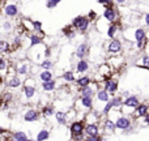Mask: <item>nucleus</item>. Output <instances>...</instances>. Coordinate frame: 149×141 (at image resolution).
<instances>
[{
  "instance_id": "obj_1",
  "label": "nucleus",
  "mask_w": 149,
  "mask_h": 141,
  "mask_svg": "<svg viewBox=\"0 0 149 141\" xmlns=\"http://www.w3.org/2000/svg\"><path fill=\"white\" fill-rule=\"evenodd\" d=\"M122 34H123V37L127 41L132 42V43H139V42L148 39V30H145L143 26H135V28L123 29Z\"/></svg>"
},
{
  "instance_id": "obj_2",
  "label": "nucleus",
  "mask_w": 149,
  "mask_h": 141,
  "mask_svg": "<svg viewBox=\"0 0 149 141\" xmlns=\"http://www.w3.org/2000/svg\"><path fill=\"white\" fill-rule=\"evenodd\" d=\"M15 64V71H16V74L22 78H26V77L30 76L31 73V69H33V62L28 58H24V59H18Z\"/></svg>"
},
{
  "instance_id": "obj_3",
  "label": "nucleus",
  "mask_w": 149,
  "mask_h": 141,
  "mask_svg": "<svg viewBox=\"0 0 149 141\" xmlns=\"http://www.w3.org/2000/svg\"><path fill=\"white\" fill-rule=\"evenodd\" d=\"M110 99H111V94L103 86H101L94 97V110L102 114V110L110 102Z\"/></svg>"
},
{
  "instance_id": "obj_4",
  "label": "nucleus",
  "mask_w": 149,
  "mask_h": 141,
  "mask_svg": "<svg viewBox=\"0 0 149 141\" xmlns=\"http://www.w3.org/2000/svg\"><path fill=\"white\" fill-rule=\"evenodd\" d=\"M140 98L137 97V95H134V94H130L128 97L124 98L123 101V105H122V114H126V115H130L132 116V114L135 113V110H136V107L140 105Z\"/></svg>"
},
{
  "instance_id": "obj_5",
  "label": "nucleus",
  "mask_w": 149,
  "mask_h": 141,
  "mask_svg": "<svg viewBox=\"0 0 149 141\" xmlns=\"http://www.w3.org/2000/svg\"><path fill=\"white\" fill-rule=\"evenodd\" d=\"M106 54L107 56H119L123 54V42L120 41V38H114L107 42Z\"/></svg>"
},
{
  "instance_id": "obj_6",
  "label": "nucleus",
  "mask_w": 149,
  "mask_h": 141,
  "mask_svg": "<svg viewBox=\"0 0 149 141\" xmlns=\"http://www.w3.org/2000/svg\"><path fill=\"white\" fill-rule=\"evenodd\" d=\"M102 17L105 18L107 22L110 24H115L119 22L122 18L120 10H119V7H115V5H111V7H106L102 12Z\"/></svg>"
},
{
  "instance_id": "obj_7",
  "label": "nucleus",
  "mask_w": 149,
  "mask_h": 141,
  "mask_svg": "<svg viewBox=\"0 0 149 141\" xmlns=\"http://www.w3.org/2000/svg\"><path fill=\"white\" fill-rule=\"evenodd\" d=\"M21 95H22V99L21 102H26L30 103L38 97V89L34 85H24L21 88Z\"/></svg>"
},
{
  "instance_id": "obj_8",
  "label": "nucleus",
  "mask_w": 149,
  "mask_h": 141,
  "mask_svg": "<svg viewBox=\"0 0 149 141\" xmlns=\"http://www.w3.org/2000/svg\"><path fill=\"white\" fill-rule=\"evenodd\" d=\"M85 120H73L70 126V131L71 135L74 139H81L84 136V131H85Z\"/></svg>"
},
{
  "instance_id": "obj_9",
  "label": "nucleus",
  "mask_w": 149,
  "mask_h": 141,
  "mask_svg": "<svg viewBox=\"0 0 149 141\" xmlns=\"http://www.w3.org/2000/svg\"><path fill=\"white\" fill-rule=\"evenodd\" d=\"M24 80L25 78L17 76V74H8L7 78L3 80V81L5 82V85H7V88L9 90L10 89L16 90V89H20V88L24 86Z\"/></svg>"
},
{
  "instance_id": "obj_10",
  "label": "nucleus",
  "mask_w": 149,
  "mask_h": 141,
  "mask_svg": "<svg viewBox=\"0 0 149 141\" xmlns=\"http://www.w3.org/2000/svg\"><path fill=\"white\" fill-rule=\"evenodd\" d=\"M3 15L7 18H15L20 15V9H18V5L13 1H7L5 4H3Z\"/></svg>"
},
{
  "instance_id": "obj_11",
  "label": "nucleus",
  "mask_w": 149,
  "mask_h": 141,
  "mask_svg": "<svg viewBox=\"0 0 149 141\" xmlns=\"http://www.w3.org/2000/svg\"><path fill=\"white\" fill-rule=\"evenodd\" d=\"M102 86L105 88L109 93H110L111 97H114V95H116L118 89H119V78L118 77H115V76L109 77V78L105 80V82H103Z\"/></svg>"
},
{
  "instance_id": "obj_12",
  "label": "nucleus",
  "mask_w": 149,
  "mask_h": 141,
  "mask_svg": "<svg viewBox=\"0 0 149 141\" xmlns=\"http://www.w3.org/2000/svg\"><path fill=\"white\" fill-rule=\"evenodd\" d=\"M115 123H116V128L120 129V131H127V129H130L132 126V120H131V118H130V115L122 114V111H120V114H119V116L116 118Z\"/></svg>"
},
{
  "instance_id": "obj_13",
  "label": "nucleus",
  "mask_w": 149,
  "mask_h": 141,
  "mask_svg": "<svg viewBox=\"0 0 149 141\" xmlns=\"http://www.w3.org/2000/svg\"><path fill=\"white\" fill-rule=\"evenodd\" d=\"M39 114H41V111H38L36 107H29L25 110L22 118L26 123H33V122H37L39 119Z\"/></svg>"
},
{
  "instance_id": "obj_14",
  "label": "nucleus",
  "mask_w": 149,
  "mask_h": 141,
  "mask_svg": "<svg viewBox=\"0 0 149 141\" xmlns=\"http://www.w3.org/2000/svg\"><path fill=\"white\" fill-rule=\"evenodd\" d=\"M122 28H123V26H122L120 21H119V22H115V24H110L107 31H106V37H107L109 39L118 38V34L120 33V31H123V29Z\"/></svg>"
},
{
  "instance_id": "obj_15",
  "label": "nucleus",
  "mask_w": 149,
  "mask_h": 141,
  "mask_svg": "<svg viewBox=\"0 0 149 141\" xmlns=\"http://www.w3.org/2000/svg\"><path fill=\"white\" fill-rule=\"evenodd\" d=\"M89 55V44L86 42H81L77 44L76 50H74V56L77 59H86Z\"/></svg>"
},
{
  "instance_id": "obj_16",
  "label": "nucleus",
  "mask_w": 149,
  "mask_h": 141,
  "mask_svg": "<svg viewBox=\"0 0 149 141\" xmlns=\"http://www.w3.org/2000/svg\"><path fill=\"white\" fill-rule=\"evenodd\" d=\"M90 69V63L88 59H77L76 64H74V72L79 74H86Z\"/></svg>"
},
{
  "instance_id": "obj_17",
  "label": "nucleus",
  "mask_w": 149,
  "mask_h": 141,
  "mask_svg": "<svg viewBox=\"0 0 149 141\" xmlns=\"http://www.w3.org/2000/svg\"><path fill=\"white\" fill-rule=\"evenodd\" d=\"M107 63L113 67L114 71H119L124 64H126V60H124V58L122 56V55H119V56H110Z\"/></svg>"
},
{
  "instance_id": "obj_18",
  "label": "nucleus",
  "mask_w": 149,
  "mask_h": 141,
  "mask_svg": "<svg viewBox=\"0 0 149 141\" xmlns=\"http://www.w3.org/2000/svg\"><path fill=\"white\" fill-rule=\"evenodd\" d=\"M148 113H149V105L148 103H140V105L136 107L135 113L132 114V118L134 119H141V118H144Z\"/></svg>"
},
{
  "instance_id": "obj_19",
  "label": "nucleus",
  "mask_w": 149,
  "mask_h": 141,
  "mask_svg": "<svg viewBox=\"0 0 149 141\" xmlns=\"http://www.w3.org/2000/svg\"><path fill=\"white\" fill-rule=\"evenodd\" d=\"M92 82H93V80H92V77H90L89 74H81L80 77H77V80H76V82H74V85H76L79 89H82V88L89 86Z\"/></svg>"
},
{
  "instance_id": "obj_20",
  "label": "nucleus",
  "mask_w": 149,
  "mask_h": 141,
  "mask_svg": "<svg viewBox=\"0 0 149 141\" xmlns=\"http://www.w3.org/2000/svg\"><path fill=\"white\" fill-rule=\"evenodd\" d=\"M54 78H55L54 72L50 71V69H42V71H39V73H38L39 84H43V82L51 81V80H54Z\"/></svg>"
},
{
  "instance_id": "obj_21",
  "label": "nucleus",
  "mask_w": 149,
  "mask_h": 141,
  "mask_svg": "<svg viewBox=\"0 0 149 141\" xmlns=\"http://www.w3.org/2000/svg\"><path fill=\"white\" fill-rule=\"evenodd\" d=\"M58 88H59V84H58V81L55 78L51 80V81L41 84V89L43 90V93H52L55 90H58Z\"/></svg>"
},
{
  "instance_id": "obj_22",
  "label": "nucleus",
  "mask_w": 149,
  "mask_h": 141,
  "mask_svg": "<svg viewBox=\"0 0 149 141\" xmlns=\"http://www.w3.org/2000/svg\"><path fill=\"white\" fill-rule=\"evenodd\" d=\"M62 80L65 82L67 85L70 84H74L77 80V76H76V72H73L72 69H68V71H64L62 73Z\"/></svg>"
},
{
  "instance_id": "obj_23",
  "label": "nucleus",
  "mask_w": 149,
  "mask_h": 141,
  "mask_svg": "<svg viewBox=\"0 0 149 141\" xmlns=\"http://www.w3.org/2000/svg\"><path fill=\"white\" fill-rule=\"evenodd\" d=\"M85 135L86 136H100V126L97 123H88L85 126Z\"/></svg>"
},
{
  "instance_id": "obj_24",
  "label": "nucleus",
  "mask_w": 149,
  "mask_h": 141,
  "mask_svg": "<svg viewBox=\"0 0 149 141\" xmlns=\"http://www.w3.org/2000/svg\"><path fill=\"white\" fill-rule=\"evenodd\" d=\"M135 65H136V67H139V68H143V69L149 71V54H148V52L140 55L139 59H137L136 63H135Z\"/></svg>"
},
{
  "instance_id": "obj_25",
  "label": "nucleus",
  "mask_w": 149,
  "mask_h": 141,
  "mask_svg": "<svg viewBox=\"0 0 149 141\" xmlns=\"http://www.w3.org/2000/svg\"><path fill=\"white\" fill-rule=\"evenodd\" d=\"M33 24H34V20H31V18H21L20 20V25L22 26V29L26 31L28 34H30V33H34V26H33Z\"/></svg>"
},
{
  "instance_id": "obj_26",
  "label": "nucleus",
  "mask_w": 149,
  "mask_h": 141,
  "mask_svg": "<svg viewBox=\"0 0 149 141\" xmlns=\"http://www.w3.org/2000/svg\"><path fill=\"white\" fill-rule=\"evenodd\" d=\"M116 123L114 120H111L110 118H106L105 122H103V131L106 133H114L116 131Z\"/></svg>"
},
{
  "instance_id": "obj_27",
  "label": "nucleus",
  "mask_w": 149,
  "mask_h": 141,
  "mask_svg": "<svg viewBox=\"0 0 149 141\" xmlns=\"http://www.w3.org/2000/svg\"><path fill=\"white\" fill-rule=\"evenodd\" d=\"M56 110H55V105L52 103H49V105H43L41 108V114L42 116H46V118H50V116L55 115Z\"/></svg>"
},
{
  "instance_id": "obj_28",
  "label": "nucleus",
  "mask_w": 149,
  "mask_h": 141,
  "mask_svg": "<svg viewBox=\"0 0 149 141\" xmlns=\"http://www.w3.org/2000/svg\"><path fill=\"white\" fill-rule=\"evenodd\" d=\"M12 43L8 42L7 39H1L0 41V52H1V56H5V55L10 54L12 52Z\"/></svg>"
},
{
  "instance_id": "obj_29",
  "label": "nucleus",
  "mask_w": 149,
  "mask_h": 141,
  "mask_svg": "<svg viewBox=\"0 0 149 141\" xmlns=\"http://www.w3.org/2000/svg\"><path fill=\"white\" fill-rule=\"evenodd\" d=\"M1 29H3L4 33H10V31H13L17 28H16L15 22L12 21V18H4L3 22H1Z\"/></svg>"
},
{
  "instance_id": "obj_30",
  "label": "nucleus",
  "mask_w": 149,
  "mask_h": 141,
  "mask_svg": "<svg viewBox=\"0 0 149 141\" xmlns=\"http://www.w3.org/2000/svg\"><path fill=\"white\" fill-rule=\"evenodd\" d=\"M55 119L59 124H65L68 122V114L65 110H56L55 113Z\"/></svg>"
},
{
  "instance_id": "obj_31",
  "label": "nucleus",
  "mask_w": 149,
  "mask_h": 141,
  "mask_svg": "<svg viewBox=\"0 0 149 141\" xmlns=\"http://www.w3.org/2000/svg\"><path fill=\"white\" fill-rule=\"evenodd\" d=\"M76 29L73 28L72 25H68V26H65L64 29H63V34H64V37L65 38H74V35H76Z\"/></svg>"
},
{
  "instance_id": "obj_32",
  "label": "nucleus",
  "mask_w": 149,
  "mask_h": 141,
  "mask_svg": "<svg viewBox=\"0 0 149 141\" xmlns=\"http://www.w3.org/2000/svg\"><path fill=\"white\" fill-rule=\"evenodd\" d=\"M39 68L41 69H50L51 71L54 68V60L52 59H43L39 63Z\"/></svg>"
},
{
  "instance_id": "obj_33",
  "label": "nucleus",
  "mask_w": 149,
  "mask_h": 141,
  "mask_svg": "<svg viewBox=\"0 0 149 141\" xmlns=\"http://www.w3.org/2000/svg\"><path fill=\"white\" fill-rule=\"evenodd\" d=\"M12 137H13V140L15 141H28L29 140L25 132H21V131L15 132V133L12 135Z\"/></svg>"
},
{
  "instance_id": "obj_34",
  "label": "nucleus",
  "mask_w": 149,
  "mask_h": 141,
  "mask_svg": "<svg viewBox=\"0 0 149 141\" xmlns=\"http://www.w3.org/2000/svg\"><path fill=\"white\" fill-rule=\"evenodd\" d=\"M49 137H50V132L47 129H42L37 135V141H46Z\"/></svg>"
},
{
  "instance_id": "obj_35",
  "label": "nucleus",
  "mask_w": 149,
  "mask_h": 141,
  "mask_svg": "<svg viewBox=\"0 0 149 141\" xmlns=\"http://www.w3.org/2000/svg\"><path fill=\"white\" fill-rule=\"evenodd\" d=\"M62 1L63 0H46V7L49 8V9H54V8H56Z\"/></svg>"
},
{
  "instance_id": "obj_36",
  "label": "nucleus",
  "mask_w": 149,
  "mask_h": 141,
  "mask_svg": "<svg viewBox=\"0 0 149 141\" xmlns=\"http://www.w3.org/2000/svg\"><path fill=\"white\" fill-rule=\"evenodd\" d=\"M97 3L102 5L103 8L111 7V5H115V0H97Z\"/></svg>"
},
{
  "instance_id": "obj_37",
  "label": "nucleus",
  "mask_w": 149,
  "mask_h": 141,
  "mask_svg": "<svg viewBox=\"0 0 149 141\" xmlns=\"http://www.w3.org/2000/svg\"><path fill=\"white\" fill-rule=\"evenodd\" d=\"M86 16H88V18L92 21V24H94L95 21L98 20V16H97V13H95L94 10H89V13H88Z\"/></svg>"
},
{
  "instance_id": "obj_38",
  "label": "nucleus",
  "mask_w": 149,
  "mask_h": 141,
  "mask_svg": "<svg viewBox=\"0 0 149 141\" xmlns=\"http://www.w3.org/2000/svg\"><path fill=\"white\" fill-rule=\"evenodd\" d=\"M33 26H34V33H36V31H42V22L41 21L34 20Z\"/></svg>"
},
{
  "instance_id": "obj_39",
  "label": "nucleus",
  "mask_w": 149,
  "mask_h": 141,
  "mask_svg": "<svg viewBox=\"0 0 149 141\" xmlns=\"http://www.w3.org/2000/svg\"><path fill=\"white\" fill-rule=\"evenodd\" d=\"M143 24H144L147 28H149V12H145L143 15Z\"/></svg>"
},
{
  "instance_id": "obj_40",
  "label": "nucleus",
  "mask_w": 149,
  "mask_h": 141,
  "mask_svg": "<svg viewBox=\"0 0 149 141\" xmlns=\"http://www.w3.org/2000/svg\"><path fill=\"white\" fill-rule=\"evenodd\" d=\"M102 139H101L100 136H86V139H85V141H101Z\"/></svg>"
},
{
  "instance_id": "obj_41",
  "label": "nucleus",
  "mask_w": 149,
  "mask_h": 141,
  "mask_svg": "<svg viewBox=\"0 0 149 141\" xmlns=\"http://www.w3.org/2000/svg\"><path fill=\"white\" fill-rule=\"evenodd\" d=\"M128 1L130 0H115V4L118 5V7H122V5H126Z\"/></svg>"
},
{
  "instance_id": "obj_42",
  "label": "nucleus",
  "mask_w": 149,
  "mask_h": 141,
  "mask_svg": "<svg viewBox=\"0 0 149 141\" xmlns=\"http://www.w3.org/2000/svg\"><path fill=\"white\" fill-rule=\"evenodd\" d=\"M143 119H144V120H143V122H144V124H145V126H149V113H148L147 115H145Z\"/></svg>"
},
{
  "instance_id": "obj_43",
  "label": "nucleus",
  "mask_w": 149,
  "mask_h": 141,
  "mask_svg": "<svg viewBox=\"0 0 149 141\" xmlns=\"http://www.w3.org/2000/svg\"><path fill=\"white\" fill-rule=\"evenodd\" d=\"M7 1H9V0H1V3H3V4H5V3H7Z\"/></svg>"
},
{
  "instance_id": "obj_44",
  "label": "nucleus",
  "mask_w": 149,
  "mask_h": 141,
  "mask_svg": "<svg viewBox=\"0 0 149 141\" xmlns=\"http://www.w3.org/2000/svg\"><path fill=\"white\" fill-rule=\"evenodd\" d=\"M28 141H36V140H31V139H29V140H28Z\"/></svg>"
},
{
  "instance_id": "obj_45",
  "label": "nucleus",
  "mask_w": 149,
  "mask_h": 141,
  "mask_svg": "<svg viewBox=\"0 0 149 141\" xmlns=\"http://www.w3.org/2000/svg\"><path fill=\"white\" fill-rule=\"evenodd\" d=\"M147 50H149V43H148V47H147Z\"/></svg>"
},
{
  "instance_id": "obj_46",
  "label": "nucleus",
  "mask_w": 149,
  "mask_h": 141,
  "mask_svg": "<svg viewBox=\"0 0 149 141\" xmlns=\"http://www.w3.org/2000/svg\"><path fill=\"white\" fill-rule=\"evenodd\" d=\"M101 141H107V140H101Z\"/></svg>"
},
{
  "instance_id": "obj_47",
  "label": "nucleus",
  "mask_w": 149,
  "mask_h": 141,
  "mask_svg": "<svg viewBox=\"0 0 149 141\" xmlns=\"http://www.w3.org/2000/svg\"><path fill=\"white\" fill-rule=\"evenodd\" d=\"M9 141H15V140H9Z\"/></svg>"
}]
</instances>
